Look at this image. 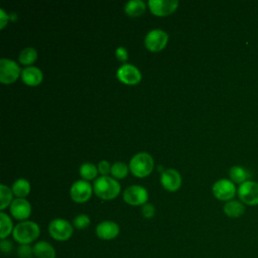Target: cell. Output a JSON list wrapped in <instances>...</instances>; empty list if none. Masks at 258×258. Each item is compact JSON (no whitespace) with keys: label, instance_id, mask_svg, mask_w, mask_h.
I'll list each match as a JSON object with an SVG mask.
<instances>
[{"label":"cell","instance_id":"6da1fadb","mask_svg":"<svg viewBox=\"0 0 258 258\" xmlns=\"http://www.w3.org/2000/svg\"><path fill=\"white\" fill-rule=\"evenodd\" d=\"M40 234L39 226L33 221H22L18 223L12 232L13 239L22 244H30L35 241Z\"/></svg>","mask_w":258,"mask_h":258},{"label":"cell","instance_id":"7a4b0ae2","mask_svg":"<svg viewBox=\"0 0 258 258\" xmlns=\"http://www.w3.org/2000/svg\"><path fill=\"white\" fill-rule=\"evenodd\" d=\"M93 190L103 200H111L116 198L120 192L119 182L108 175H102L94 180Z\"/></svg>","mask_w":258,"mask_h":258},{"label":"cell","instance_id":"3957f363","mask_svg":"<svg viewBox=\"0 0 258 258\" xmlns=\"http://www.w3.org/2000/svg\"><path fill=\"white\" fill-rule=\"evenodd\" d=\"M154 166L153 157L147 152H138L132 156L129 162V169L137 177L148 175Z\"/></svg>","mask_w":258,"mask_h":258},{"label":"cell","instance_id":"277c9868","mask_svg":"<svg viewBox=\"0 0 258 258\" xmlns=\"http://www.w3.org/2000/svg\"><path fill=\"white\" fill-rule=\"evenodd\" d=\"M48 233L56 241H67L72 237L74 228L69 221L56 218L50 221L48 225Z\"/></svg>","mask_w":258,"mask_h":258},{"label":"cell","instance_id":"5b68a950","mask_svg":"<svg viewBox=\"0 0 258 258\" xmlns=\"http://www.w3.org/2000/svg\"><path fill=\"white\" fill-rule=\"evenodd\" d=\"M21 75L19 66L13 59L2 57L0 59V82L3 84H11Z\"/></svg>","mask_w":258,"mask_h":258},{"label":"cell","instance_id":"8992f818","mask_svg":"<svg viewBox=\"0 0 258 258\" xmlns=\"http://www.w3.org/2000/svg\"><path fill=\"white\" fill-rule=\"evenodd\" d=\"M238 197L240 201L248 206L258 205V182L246 180L238 187Z\"/></svg>","mask_w":258,"mask_h":258},{"label":"cell","instance_id":"52a82bcc","mask_svg":"<svg viewBox=\"0 0 258 258\" xmlns=\"http://www.w3.org/2000/svg\"><path fill=\"white\" fill-rule=\"evenodd\" d=\"M168 40V34L160 29L154 28L147 32L144 38L145 46L151 51H159L164 48Z\"/></svg>","mask_w":258,"mask_h":258},{"label":"cell","instance_id":"ba28073f","mask_svg":"<svg viewBox=\"0 0 258 258\" xmlns=\"http://www.w3.org/2000/svg\"><path fill=\"white\" fill-rule=\"evenodd\" d=\"M123 199L131 206L144 205L148 200V191L142 185L132 184L124 189Z\"/></svg>","mask_w":258,"mask_h":258},{"label":"cell","instance_id":"9c48e42d","mask_svg":"<svg viewBox=\"0 0 258 258\" xmlns=\"http://www.w3.org/2000/svg\"><path fill=\"white\" fill-rule=\"evenodd\" d=\"M213 195L220 201H231L236 194V186L234 182L227 178L217 180L212 187Z\"/></svg>","mask_w":258,"mask_h":258},{"label":"cell","instance_id":"30bf717a","mask_svg":"<svg viewBox=\"0 0 258 258\" xmlns=\"http://www.w3.org/2000/svg\"><path fill=\"white\" fill-rule=\"evenodd\" d=\"M92 191V184L88 180L79 179L72 184L70 188V196L76 203H85L91 198Z\"/></svg>","mask_w":258,"mask_h":258},{"label":"cell","instance_id":"8fae6325","mask_svg":"<svg viewBox=\"0 0 258 258\" xmlns=\"http://www.w3.org/2000/svg\"><path fill=\"white\" fill-rule=\"evenodd\" d=\"M117 78L124 84L134 85L140 82L141 73L134 64L124 63L117 70Z\"/></svg>","mask_w":258,"mask_h":258},{"label":"cell","instance_id":"7c38bea8","mask_svg":"<svg viewBox=\"0 0 258 258\" xmlns=\"http://www.w3.org/2000/svg\"><path fill=\"white\" fill-rule=\"evenodd\" d=\"M150 11L157 16H165L172 13L178 6L177 0H149L147 2Z\"/></svg>","mask_w":258,"mask_h":258},{"label":"cell","instance_id":"4fadbf2b","mask_svg":"<svg viewBox=\"0 0 258 258\" xmlns=\"http://www.w3.org/2000/svg\"><path fill=\"white\" fill-rule=\"evenodd\" d=\"M11 215L21 221H25L31 214V205L24 198H16L10 204Z\"/></svg>","mask_w":258,"mask_h":258},{"label":"cell","instance_id":"5bb4252c","mask_svg":"<svg viewBox=\"0 0 258 258\" xmlns=\"http://www.w3.org/2000/svg\"><path fill=\"white\" fill-rule=\"evenodd\" d=\"M160 182L167 190L174 191L179 188L181 184L180 173L174 168H167L161 172Z\"/></svg>","mask_w":258,"mask_h":258},{"label":"cell","instance_id":"9a60e30c","mask_svg":"<svg viewBox=\"0 0 258 258\" xmlns=\"http://www.w3.org/2000/svg\"><path fill=\"white\" fill-rule=\"evenodd\" d=\"M120 232L119 225L113 221H103L96 227V235L102 240L115 239Z\"/></svg>","mask_w":258,"mask_h":258},{"label":"cell","instance_id":"2e32d148","mask_svg":"<svg viewBox=\"0 0 258 258\" xmlns=\"http://www.w3.org/2000/svg\"><path fill=\"white\" fill-rule=\"evenodd\" d=\"M21 80L29 86H36L42 82L43 74L41 70L34 66H27L21 70Z\"/></svg>","mask_w":258,"mask_h":258},{"label":"cell","instance_id":"e0dca14e","mask_svg":"<svg viewBox=\"0 0 258 258\" xmlns=\"http://www.w3.org/2000/svg\"><path fill=\"white\" fill-rule=\"evenodd\" d=\"M33 254L36 258H55L56 256L54 248L46 241H38L33 246Z\"/></svg>","mask_w":258,"mask_h":258},{"label":"cell","instance_id":"ac0fdd59","mask_svg":"<svg viewBox=\"0 0 258 258\" xmlns=\"http://www.w3.org/2000/svg\"><path fill=\"white\" fill-rule=\"evenodd\" d=\"M223 211L229 218H239L245 213V206L242 202L231 200L225 203Z\"/></svg>","mask_w":258,"mask_h":258},{"label":"cell","instance_id":"d6986e66","mask_svg":"<svg viewBox=\"0 0 258 258\" xmlns=\"http://www.w3.org/2000/svg\"><path fill=\"white\" fill-rule=\"evenodd\" d=\"M145 2L142 0H130L126 2L124 10L129 16L136 17L141 15L145 11Z\"/></svg>","mask_w":258,"mask_h":258},{"label":"cell","instance_id":"ffe728a7","mask_svg":"<svg viewBox=\"0 0 258 258\" xmlns=\"http://www.w3.org/2000/svg\"><path fill=\"white\" fill-rule=\"evenodd\" d=\"M13 195H15L18 198H24L26 197L30 191V183L25 178H18L16 179L11 187Z\"/></svg>","mask_w":258,"mask_h":258},{"label":"cell","instance_id":"44dd1931","mask_svg":"<svg viewBox=\"0 0 258 258\" xmlns=\"http://www.w3.org/2000/svg\"><path fill=\"white\" fill-rule=\"evenodd\" d=\"M0 226H1L0 238L1 240H3V239H6L13 232V229H14L13 223L10 217L4 212L0 213Z\"/></svg>","mask_w":258,"mask_h":258},{"label":"cell","instance_id":"7402d4cb","mask_svg":"<svg viewBox=\"0 0 258 258\" xmlns=\"http://www.w3.org/2000/svg\"><path fill=\"white\" fill-rule=\"evenodd\" d=\"M229 175H230V178L232 179L233 182H236V183H243L247 180L249 174H248V171L243 168L242 166H238V165H235V166H232L229 170Z\"/></svg>","mask_w":258,"mask_h":258},{"label":"cell","instance_id":"603a6c76","mask_svg":"<svg viewBox=\"0 0 258 258\" xmlns=\"http://www.w3.org/2000/svg\"><path fill=\"white\" fill-rule=\"evenodd\" d=\"M18 58L22 64H26L27 67L35 61V59L37 58V51L34 47L27 46L20 51Z\"/></svg>","mask_w":258,"mask_h":258},{"label":"cell","instance_id":"cb8c5ba5","mask_svg":"<svg viewBox=\"0 0 258 258\" xmlns=\"http://www.w3.org/2000/svg\"><path fill=\"white\" fill-rule=\"evenodd\" d=\"M97 173H98L97 166L92 162H84L80 166V174L86 180H90V179L95 178L97 176Z\"/></svg>","mask_w":258,"mask_h":258},{"label":"cell","instance_id":"d4e9b609","mask_svg":"<svg viewBox=\"0 0 258 258\" xmlns=\"http://www.w3.org/2000/svg\"><path fill=\"white\" fill-rule=\"evenodd\" d=\"M12 196L13 191L10 187L7 185L1 183L0 184V209L4 210L6 207H8L9 204L12 203Z\"/></svg>","mask_w":258,"mask_h":258},{"label":"cell","instance_id":"484cf974","mask_svg":"<svg viewBox=\"0 0 258 258\" xmlns=\"http://www.w3.org/2000/svg\"><path fill=\"white\" fill-rule=\"evenodd\" d=\"M128 165L123 161H116L111 166V173L116 178H124L128 173Z\"/></svg>","mask_w":258,"mask_h":258},{"label":"cell","instance_id":"4316f807","mask_svg":"<svg viewBox=\"0 0 258 258\" xmlns=\"http://www.w3.org/2000/svg\"><path fill=\"white\" fill-rule=\"evenodd\" d=\"M90 223H91L90 218L86 214H80V215L76 216L73 220V225L75 226V228H77L79 230L86 229L90 225Z\"/></svg>","mask_w":258,"mask_h":258},{"label":"cell","instance_id":"83f0119b","mask_svg":"<svg viewBox=\"0 0 258 258\" xmlns=\"http://www.w3.org/2000/svg\"><path fill=\"white\" fill-rule=\"evenodd\" d=\"M17 254L20 258H31L33 254V247L29 244H22L17 248Z\"/></svg>","mask_w":258,"mask_h":258},{"label":"cell","instance_id":"f1b7e54d","mask_svg":"<svg viewBox=\"0 0 258 258\" xmlns=\"http://www.w3.org/2000/svg\"><path fill=\"white\" fill-rule=\"evenodd\" d=\"M141 213H142V216L146 219H150L154 216L155 214V209L154 207L149 204V203H146L144 205H142V209H141Z\"/></svg>","mask_w":258,"mask_h":258},{"label":"cell","instance_id":"f546056e","mask_svg":"<svg viewBox=\"0 0 258 258\" xmlns=\"http://www.w3.org/2000/svg\"><path fill=\"white\" fill-rule=\"evenodd\" d=\"M111 166L108 160H101L98 163V170L103 174V175H107V173L111 172Z\"/></svg>","mask_w":258,"mask_h":258},{"label":"cell","instance_id":"4dcf8cb0","mask_svg":"<svg viewBox=\"0 0 258 258\" xmlns=\"http://www.w3.org/2000/svg\"><path fill=\"white\" fill-rule=\"evenodd\" d=\"M115 54L120 61H125L128 58V51L124 46H118L115 50Z\"/></svg>","mask_w":258,"mask_h":258},{"label":"cell","instance_id":"1f68e13d","mask_svg":"<svg viewBox=\"0 0 258 258\" xmlns=\"http://www.w3.org/2000/svg\"><path fill=\"white\" fill-rule=\"evenodd\" d=\"M0 248H1V251L3 253H10L13 249V244L10 240H7V239H3L1 240L0 242Z\"/></svg>","mask_w":258,"mask_h":258},{"label":"cell","instance_id":"d6a6232c","mask_svg":"<svg viewBox=\"0 0 258 258\" xmlns=\"http://www.w3.org/2000/svg\"><path fill=\"white\" fill-rule=\"evenodd\" d=\"M9 19V15L3 8H0V28H3Z\"/></svg>","mask_w":258,"mask_h":258}]
</instances>
